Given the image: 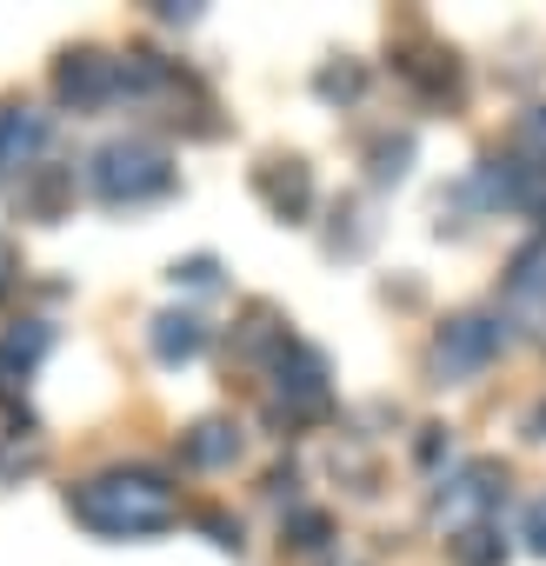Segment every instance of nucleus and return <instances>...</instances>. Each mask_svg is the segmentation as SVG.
Instances as JSON below:
<instances>
[{"mask_svg": "<svg viewBox=\"0 0 546 566\" xmlns=\"http://www.w3.org/2000/svg\"><path fill=\"white\" fill-rule=\"evenodd\" d=\"M54 87H61V101H74V107H101V101L120 87V61H101V54H67Z\"/></svg>", "mask_w": 546, "mask_h": 566, "instance_id": "obj_5", "label": "nucleus"}, {"mask_svg": "<svg viewBox=\"0 0 546 566\" xmlns=\"http://www.w3.org/2000/svg\"><path fill=\"white\" fill-rule=\"evenodd\" d=\"M327 533H334V520H327V513H314V506L287 520V539H294V546H327Z\"/></svg>", "mask_w": 546, "mask_h": 566, "instance_id": "obj_13", "label": "nucleus"}, {"mask_svg": "<svg viewBox=\"0 0 546 566\" xmlns=\"http://www.w3.org/2000/svg\"><path fill=\"white\" fill-rule=\"evenodd\" d=\"M253 187L273 200V213H281V220H301V213L314 207V180H307L301 160H266V167L253 174Z\"/></svg>", "mask_w": 546, "mask_h": 566, "instance_id": "obj_6", "label": "nucleus"}, {"mask_svg": "<svg viewBox=\"0 0 546 566\" xmlns=\"http://www.w3.org/2000/svg\"><path fill=\"white\" fill-rule=\"evenodd\" d=\"M87 180H94L101 200H147V193H160L174 174H167V154H160L154 140H114V147L94 154Z\"/></svg>", "mask_w": 546, "mask_h": 566, "instance_id": "obj_2", "label": "nucleus"}, {"mask_svg": "<svg viewBox=\"0 0 546 566\" xmlns=\"http://www.w3.org/2000/svg\"><path fill=\"white\" fill-rule=\"evenodd\" d=\"M8 266H14V260H8V247H0V287H8Z\"/></svg>", "mask_w": 546, "mask_h": 566, "instance_id": "obj_22", "label": "nucleus"}, {"mask_svg": "<svg viewBox=\"0 0 546 566\" xmlns=\"http://www.w3.org/2000/svg\"><path fill=\"white\" fill-rule=\"evenodd\" d=\"M447 559H453V566H500V559H506V539H500L493 526H460V533L447 539Z\"/></svg>", "mask_w": 546, "mask_h": 566, "instance_id": "obj_11", "label": "nucleus"}, {"mask_svg": "<svg viewBox=\"0 0 546 566\" xmlns=\"http://www.w3.org/2000/svg\"><path fill=\"white\" fill-rule=\"evenodd\" d=\"M207 533H213V546L240 553V520H227V513H207Z\"/></svg>", "mask_w": 546, "mask_h": 566, "instance_id": "obj_16", "label": "nucleus"}, {"mask_svg": "<svg viewBox=\"0 0 546 566\" xmlns=\"http://www.w3.org/2000/svg\"><path fill=\"white\" fill-rule=\"evenodd\" d=\"M233 453H240V433H233L227 420H200V427L187 433V460H193V467H227Z\"/></svg>", "mask_w": 546, "mask_h": 566, "instance_id": "obj_10", "label": "nucleus"}, {"mask_svg": "<svg viewBox=\"0 0 546 566\" xmlns=\"http://www.w3.org/2000/svg\"><path fill=\"white\" fill-rule=\"evenodd\" d=\"M273 374H281V394H287L294 407H307V413H321V407H327V360H321L314 347L287 340L281 354H273Z\"/></svg>", "mask_w": 546, "mask_h": 566, "instance_id": "obj_4", "label": "nucleus"}, {"mask_svg": "<svg viewBox=\"0 0 546 566\" xmlns=\"http://www.w3.org/2000/svg\"><path fill=\"white\" fill-rule=\"evenodd\" d=\"M200 347H207V327H200L193 314H160V321H154V354H160L167 367L193 360Z\"/></svg>", "mask_w": 546, "mask_h": 566, "instance_id": "obj_9", "label": "nucleus"}, {"mask_svg": "<svg viewBox=\"0 0 546 566\" xmlns=\"http://www.w3.org/2000/svg\"><path fill=\"white\" fill-rule=\"evenodd\" d=\"M440 453H447V440H440V427H427V440H420V460H427V467H433V460H440Z\"/></svg>", "mask_w": 546, "mask_h": 566, "instance_id": "obj_19", "label": "nucleus"}, {"mask_svg": "<svg viewBox=\"0 0 546 566\" xmlns=\"http://www.w3.org/2000/svg\"><path fill=\"white\" fill-rule=\"evenodd\" d=\"M174 280H187V287H213V260L200 253V260H187V266H174Z\"/></svg>", "mask_w": 546, "mask_h": 566, "instance_id": "obj_18", "label": "nucleus"}, {"mask_svg": "<svg viewBox=\"0 0 546 566\" xmlns=\"http://www.w3.org/2000/svg\"><path fill=\"white\" fill-rule=\"evenodd\" d=\"M48 120L34 107H0V167H21L28 154H41Z\"/></svg>", "mask_w": 546, "mask_h": 566, "instance_id": "obj_8", "label": "nucleus"}, {"mask_svg": "<svg viewBox=\"0 0 546 566\" xmlns=\"http://www.w3.org/2000/svg\"><path fill=\"white\" fill-rule=\"evenodd\" d=\"M407 160H413V140H387V147L374 154V180H400Z\"/></svg>", "mask_w": 546, "mask_h": 566, "instance_id": "obj_14", "label": "nucleus"}, {"mask_svg": "<svg viewBox=\"0 0 546 566\" xmlns=\"http://www.w3.org/2000/svg\"><path fill=\"white\" fill-rule=\"evenodd\" d=\"M526 140H539V147H546V107H533V120H526Z\"/></svg>", "mask_w": 546, "mask_h": 566, "instance_id": "obj_21", "label": "nucleus"}, {"mask_svg": "<svg viewBox=\"0 0 546 566\" xmlns=\"http://www.w3.org/2000/svg\"><path fill=\"white\" fill-rule=\"evenodd\" d=\"M447 486H453V493H440V506L473 513V506H493V500L506 493V467H500V460H473V467H460Z\"/></svg>", "mask_w": 546, "mask_h": 566, "instance_id": "obj_7", "label": "nucleus"}, {"mask_svg": "<svg viewBox=\"0 0 546 566\" xmlns=\"http://www.w3.org/2000/svg\"><path fill=\"white\" fill-rule=\"evenodd\" d=\"M500 347H506V321H493V314H460V321H447L440 340H433V374H440V380H466V374H480Z\"/></svg>", "mask_w": 546, "mask_h": 566, "instance_id": "obj_3", "label": "nucleus"}, {"mask_svg": "<svg viewBox=\"0 0 546 566\" xmlns=\"http://www.w3.org/2000/svg\"><path fill=\"white\" fill-rule=\"evenodd\" d=\"M526 546L546 559V500H533V506H526Z\"/></svg>", "mask_w": 546, "mask_h": 566, "instance_id": "obj_17", "label": "nucleus"}, {"mask_svg": "<svg viewBox=\"0 0 546 566\" xmlns=\"http://www.w3.org/2000/svg\"><path fill=\"white\" fill-rule=\"evenodd\" d=\"M48 340H54V334H48L41 321H28V334H8V340H0V367H21V374H28V367L48 354Z\"/></svg>", "mask_w": 546, "mask_h": 566, "instance_id": "obj_12", "label": "nucleus"}, {"mask_svg": "<svg viewBox=\"0 0 546 566\" xmlns=\"http://www.w3.org/2000/svg\"><path fill=\"white\" fill-rule=\"evenodd\" d=\"M321 94H360V67H327L321 74Z\"/></svg>", "mask_w": 546, "mask_h": 566, "instance_id": "obj_15", "label": "nucleus"}, {"mask_svg": "<svg viewBox=\"0 0 546 566\" xmlns=\"http://www.w3.org/2000/svg\"><path fill=\"white\" fill-rule=\"evenodd\" d=\"M526 433H533V440H546V400H539V407L526 413Z\"/></svg>", "mask_w": 546, "mask_h": 566, "instance_id": "obj_20", "label": "nucleus"}, {"mask_svg": "<svg viewBox=\"0 0 546 566\" xmlns=\"http://www.w3.org/2000/svg\"><path fill=\"white\" fill-rule=\"evenodd\" d=\"M74 513L94 526V533H160L167 520H174V486L160 480V473H101V480H87V486H74Z\"/></svg>", "mask_w": 546, "mask_h": 566, "instance_id": "obj_1", "label": "nucleus"}]
</instances>
